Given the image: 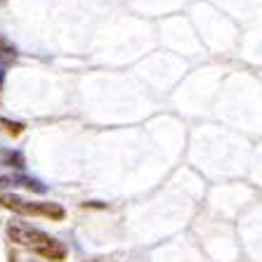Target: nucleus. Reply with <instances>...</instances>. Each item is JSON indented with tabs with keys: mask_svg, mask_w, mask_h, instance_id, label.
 Returning a JSON list of instances; mask_svg holds the SVG:
<instances>
[{
	"mask_svg": "<svg viewBox=\"0 0 262 262\" xmlns=\"http://www.w3.org/2000/svg\"><path fill=\"white\" fill-rule=\"evenodd\" d=\"M3 80H5V71L0 69V85H3Z\"/></svg>",
	"mask_w": 262,
	"mask_h": 262,
	"instance_id": "0eeeda50",
	"label": "nucleus"
},
{
	"mask_svg": "<svg viewBox=\"0 0 262 262\" xmlns=\"http://www.w3.org/2000/svg\"><path fill=\"white\" fill-rule=\"evenodd\" d=\"M0 125L5 128L7 135H12V137H19V135L24 133V123H17V121H10V118H0Z\"/></svg>",
	"mask_w": 262,
	"mask_h": 262,
	"instance_id": "20e7f679",
	"label": "nucleus"
},
{
	"mask_svg": "<svg viewBox=\"0 0 262 262\" xmlns=\"http://www.w3.org/2000/svg\"><path fill=\"white\" fill-rule=\"evenodd\" d=\"M0 55H5V57H14L17 52H14V48H10V45H7L5 40L0 38Z\"/></svg>",
	"mask_w": 262,
	"mask_h": 262,
	"instance_id": "423d86ee",
	"label": "nucleus"
},
{
	"mask_svg": "<svg viewBox=\"0 0 262 262\" xmlns=\"http://www.w3.org/2000/svg\"><path fill=\"white\" fill-rule=\"evenodd\" d=\"M7 238L14 241L21 248H29L31 253L40 255L48 262H64L67 260V246L52 238L50 234H45L43 229L29 225V222H21V220H10L5 227Z\"/></svg>",
	"mask_w": 262,
	"mask_h": 262,
	"instance_id": "f257e3e1",
	"label": "nucleus"
},
{
	"mask_svg": "<svg viewBox=\"0 0 262 262\" xmlns=\"http://www.w3.org/2000/svg\"><path fill=\"white\" fill-rule=\"evenodd\" d=\"M0 206L5 210H12V213L21 215V217H48L52 222H61L67 217V210L64 206L55 201H29V199H21L17 194H0Z\"/></svg>",
	"mask_w": 262,
	"mask_h": 262,
	"instance_id": "f03ea898",
	"label": "nucleus"
},
{
	"mask_svg": "<svg viewBox=\"0 0 262 262\" xmlns=\"http://www.w3.org/2000/svg\"><path fill=\"white\" fill-rule=\"evenodd\" d=\"M5 187H19V189H26V191H33V194H45L48 187H45L40 180L36 177H29V175H7V177H0V189Z\"/></svg>",
	"mask_w": 262,
	"mask_h": 262,
	"instance_id": "7ed1b4c3",
	"label": "nucleus"
},
{
	"mask_svg": "<svg viewBox=\"0 0 262 262\" xmlns=\"http://www.w3.org/2000/svg\"><path fill=\"white\" fill-rule=\"evenodd\" d=\"M3 163L10 168H24V156L19 151H5L3 154Z\"/></svg>",
	"mask_w": 262,
	"mask_h": 262,
	"instance_id": "39448f33",
	"label": "nucleus"
}]
</instances>
